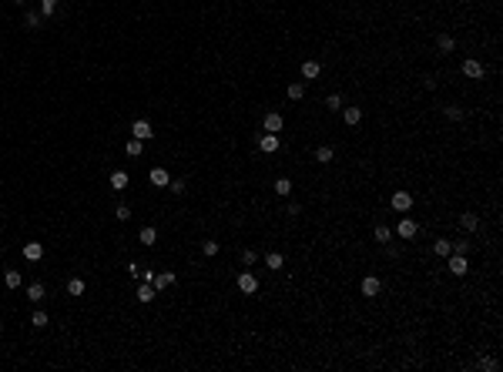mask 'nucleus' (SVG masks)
Masks as SVG:
<instances>
[{"label":"nucleus","instance_id":"1","mask_svg":"<svg viewBox=\"0 0 503 372\" xmlns=\"http://www.w3.org/2000/svg\"><path fill=\"white\" fill-rule=\"evenodd\" d=\"M389 205H392V211H399V215H406L413 208V195L406 191V188H399V191H392V198H389Z\"/></svg>","mask_w":503,"mask_h":372},{"label":"nucleus","instance_id":"2","mask_svg":"<svg viewBox=\"0 0 503 372\" xmlns=\"http://www.w3.org/2000/svg\"><path fill=\"white\" fill-rule=\"evenodd\" d=\"M416 231H419V225L413 222V218H406V215H403V218H399V225H396V235L410 242V238H416Z\"/></svg>","mask_w":503,"mask_h":372},{"label":"nucleus","instance_id":"3","mask_svg":"<svg viewBox=\"0 0 503 372\" xmlns=\"http://www.w3.org/2000/svg\"><path fill=\"white\" fill-rule=\"evenodd\" d=\"M238 292H242V295H255V292H259V279H255L252 272H242V275H238Z\"/></svg>","mask_w":503,"mask_h":372},{"label":"nucleus","instance_id":"4","mask_svg":"<svg viewBox=\"0 0 503 372\" xmlns=\"http://www.w3.org/2000/svg\"><path fill=\"white\" fill-rule=\"evenodd\" d=\"M446 258H449L446 268L453 272V275H466V272H470V265H466V255H453V252H449Z\"/></svg>","mask_w":503,"mask_h":372},{"label":"nucleus","instance_id":"5","mask_svg":"<svg viewBox=\"0 0 503 372\" xmlns=\"http://www.w3.org/2000/svg\"><path fill=\"white\" fill-rule=\"evenodd\" d=\"M279 144H282L279 134H268V131H265V134L259 138V148L265 151V154H275V151H279Z\"/></svg>","mask_w":503,"mask_h":372},{"label":"nucleus","instance_id":"6","mask_svg":"<svg viewBox=\"0 0 503 372\" xmlns=\"http://www.w3.org/2000/svg\"><path fill=\"white\" fill-rule=\"evenodd\" d=\"M282 124H285V121H282V114H275V111H268V114H265V121H262V128L268 131V134H279Z\"/></svg>","mask_w":503,"mask_h":372},{"label":"nucleus","instance_id":"7","mask_svg":"<svg viewBox=\"0 0 503 372\" xmlns=\"http://www.w3.org/2000/svg\"><path fill=\"white\" fill-rule=\"evenodd\" d=\"M151 285H154V292H165L168 285H175V272H154Z\"/></svg>","mask_w":503,"mask_h":372},{"label":"nucleus","instance_id":"8","mask_svg":"<svg viewBox=\"0 0 503 372\" xmlns=\"http://www.w3.org/2000/svg\"><path fill=\"white\" fill-rule=\"evenodd\" d=\"M463 74L473 77V81H480V77H483V64H480L476 57H470V60H463Z\"/></svg>","mask_w":503,"mask_h":372},{"label":"nucleus","instance_id":"9","mask_svg":"<svg viewBox=\"0 0 503 372\" xmlns=\"http://www.w3.org/2000/svg\"><path fill=\"white\" fill-rule=\"evenodd\" d=\"M24 258H27V261H40V258H44V245H40V242H27V245H24Z\"/></svg>","mask_w":503,"mask_h":372},{"label":"nucleus","instance_id":"10","mask_svg":"<svg viewBox=\"0 0 503 372\" xmlns=\"http://www.w3.org/2000/svg\"><path fill=\"white\" fill-rule=\"evenodd\" d=\"M379 288H383V285H379L376 275H366V279H362V295H366V298H376V295H379Z\"/></svg>","mask_w":503,"mask_h":372},{"label":"nucleus","instance_id":"11","mask_svg":"<svg viewBox=\"0 0 503 372\" xmlns=\"http://www.w3.org/2000/svg\"><path fill=\"white\" fill-rule=\"evenodd\" d=\"M131 134H134V138H141V141H148V138H151V124L145 121V117H138V121L131 124Z\"/></svg>","mask_w":503,"mask_h":372},{"label":"nucleus","instance_id":"12","mask_svg":"<svg viewBox=\"0 0 503 372\" xmlns=\"http://www.w3.org/2000/svg\"><path fill=\"white\" fill-rule=\"evenodd\" d=\"M148 178H151V185H154V188H168V181H171V174H168L165 168H151Z\"/></svg>","mask_w":503,"mask_h":372},{"label":"nucleus","instance_id":"13","mask_svg":"<svg viewBox=\"0 0 503 372\" xmlns=\"http://www.w3.org/2000/svg\"><path fill=\"white\" fill-rule=\"evenodd\" d=\"M342 121H346V128H355L362 121V108H342Z\"/></svg>","mask_w":503,"mask_h":372},{"label":"nucleus","instance_id":"14","mask_svg":"<svg viewBox=\"0 0 503 372\" xmlns=\"http://www.w3.org/2000/svg\"><path fill=\"white\" fill-rule=\"evenodd\" d=\"M460 228H463V231H476V228H480L476 211H463V215H460Z\"/></svg>","mask_w":503,"mask_h":372},{"label":"nucleus","instance_id":"15","mask_svg":"<svg viewBox=\"0 0 503 372\" xmlns=\"http://www.w3.org/2000/svg\"><path fill=\"white\" fill-rule=\"evenodd\" d=\"M319 74H322V64H319V60H305V64H302V77H305V81H316Z\"/></svg>","mask_w":503,"mask_h":372},{"label":"nucleus","instance_id":"16","mask_svg":"<svg viewBox=\"0 0 503 372\" xmlns=\"http://www.w3.org/2000/svg\"><path fill=\"white\" fill-rule=\"evenodd\" d=\"M154 295H158V292H154V285H151V282H141V285H138V302H145V305H148V302H154Z\"/></svg>","mask_w":503,"mask_h":372},{"label":"nucleus","instance_id":"17","mask_svg":"<svg viewBox=\"0 0 503 372\" xmlns=\"http://www.w3.org/2000/svg\"><path fill=\"white\" fill-rule=\"evenodd\" d=\"M436 47H440L443 54H453V51H456V40L449 37V34H440V37H436Z\"/></svg>","mask_w":503,"mask_h":372},{"label":"nucleus","instance_id":"18","mask_svg":"<svg viewBox=\"0 0 503 372\" xmlns=\"http://www.w3.org/2000/svg\"><path fill=\"white\" fill-rule=\"evenodd\" d=\"M20 282L24 279H20L17 268H7V272H3V285H7V288H20Z\"/></svg>","mask_w":503,"mask_h":372},{"label":"nucleus","instance_id":"19","mask_svg":"<svg viewBox=\"0 0 503 372\" xmlns=\"http://www.w3.org/2000/svg\"><path fill=\"white\" fill-rule=\"evenodd\" d=\"M285 94H289L292 101H302V97H305V84H302V81H292V84L285 87Z\"/></svg>","mask_w":503,"mask_h":372},{"label":"nucleus","instance_id":"20","mask_svg":"<svg viewBox=\"0 0 503 372\" xmlns=\"http://www.w3.org/2000/svg\"><path fill=\"white\" fill-rule=\"evenodd\" d=\"M272 188H275V195H282V198H289V195H292V188H296V185H292V178H279V181H275V185H272Z\"/></svg>","mask_w":503,"mask_h":372},{"label":"nucleus","instance_id":"21","mask_svg":"<svg viewBox=\"0 0 503 372\" xmlns=\"http://www.w3.org/2000/svg\"><path fill=\"white\" fill-rule=\"evenodd\" d=\"M111 188H114V191H124V188H128V171H114V174H111Z\"/></svg>","mask_w":503,"mask_h":372},{"label":"nucleus","instance_id":"22","mask_svg":"<svg viewBox=\"0 0 503 372\" xmlns=\"http://www.w3.org/2000/svg\"><path fill=\"white\" fill-rule=\"evenodd\" d=\"M138 242H141V245H154V242H158V231H154L151 225H145L141 235H138Z\"/></svg>","mask_w":503,"mask_h":372},{"label":"nucleus","instance_id":"23","mask_svg":"<svg viewBox=\"0 0 503 372\" xmlns=\"http://www.w3.org/2000/svg\"><path fill=\"white\" fill-rule=\"evenodd\" d=\"M124 151H128L131 158H138V154H141V151H145V141H141V138H131L128 144H124Z\"/></svg>","mask_w":503,"mask_h":372},{"label":"nucleus","instance_id":"24","mask_svg":"<svg viewBox=\"0 0 503 372\" xmlns=\"http://www.w3.org/2000/svg\"><path fill=\"white\" fill-rule=\"evenodd\" d=\"M265 265H268V268H272V272H279L282 265H285V258H282L279 252H268V255H265Z\"/></svg>","mask_w":503,"mask_h":372},{"label":"nucleus","instance_id":"25","mask_svg":"<svg viewBox=\"0 0 503 372\" xmlns=\"http://www.w3.org/2000/svg\"><path fill=\"white\" fill-rule=\"evenodd\" d=\"M27 298H30V302H40V298H44V285H40V282H30V285H27Z\"/></svg>","mask_w":503,"mask_h":372},{"label":"nucleus","instance_id":"26","mask_svg":"<svg viewBox=\"0 0 503 372\" xmlns=\"http://www.w3.org/2000/svg\"><path fill=\"white\" fill-rule=\"evenodd\" d=\"M389 238H392V228H389V225H376V242L386 245Z\"/></svg>","mask_w":503,"mask_h":372},{"label":"nucleus","instance_id":"27","mask_svg":"<svg viewBox=\"0 0 503 372\" xmlns=\"http://www.w3.org/2000/svg\"><path fill=\"white\" fill-rule=\"evenodd\" d=\"M67 295H84V279H71V282H67Z\"/></svg>","mask_w":503,"mask_h":372},{"label":"nucleus","instance_id":"28","mask_svg":"<svg viewBox=\"0 0 503 372\" xmlns=\"http://www.w3.org/2000/svg\"><path fill=\"white\" fill-rule=\"evenodd\" d=\"M480 369H483V372H497V369H500V362H497L493 355H483V359H480Z\"/></svg>","mask_w":503,"mask_h":372},{"label":"nucleus","instance_id":"29","mask_svg":"<svg viewBox=\"0 0 503 372\" xmlns=\"http://www.w3.org/2000/svg\"><path fill=\"white\" fill-rule=\"evenodd\" d=\"M446 121H463V108H456V104H446Z\"/></svg>","mask_w":503,"mask_h":372},{"label":"nucleus","instance_id":"30","mask_svg":"<svg viewBox=\"0 0 503 372\" xmlns=\"http://www.w3.org/2000/svg\"><path fill=\"white\" fill-rule=\"evenodd\" d=\"M47 322H51V318H47V312H40V309L34 312V315H30V325H34V329H44Z\"/></svg>","mask_w":503,"mask_h":372},{"label":"nucleus","instance_id":"31","mask_svg":"<svg viewBox=\"0 0 503 372\" xmlns=\"http://www.w3.org/2000/svg\"><path fill=\"white\" fill-rule=\"evenodd\" d=\"M325 111H342V97L339 94H329L325 97Z\"/></svg>","mask_w":503,"mask_h":372},{"label":"nucleus","instance_id":"32","mask_svg":"<svg viewBox=\"0 0 503 372\" xmlns=\"http://www.w3.org/2000/svg\"><path fill=\"white\" fill-rule=\"evenodd\" d=\"M433 252H436V255H449V252H453V245H449V238H440V242L433 245Z\"/></svg>","mask_w":503,"mask_h":372},{"label":"nucleus","instance_id":"33","mask_svg":"<svg viewBox=\"0 0 503 372\" xmlns=\"http://www.w3.org/2000/svg\"><path fill=\"white\" fill-rule=\"evenodd\" d=\"M57 10V0H40V17H51Z\"/></svg>","mask_w":503,"mask_h":372},{"label":"nucleus","instance_id":"34","mask_svg":"<svg viewBox=\"0 0 503 372\" xmlns=\"http://www.w3.org/2000/svg\"><path fill=\"white\" fill-rule=\"evenodd\" d=\"M316 161L329 165V161H332V148H329V144H325V148H319V151H316Z\"/></svg>","mask_w":503,"mask_h":372},{"label":"nucleus","instance_id":"35","mask_svg":"<svg viewBox=\"0 0 503 372\" xmlns=\"http://www.w3.org/2000/svg\"><path fill=\"white\" fill-rule=\"evenodd\" d=\"M114 218H118V222H128V218H131V208L128 205H118V208H114Z\"/></svg>","mask_w":503,"mask_h":372},{"label":"nucleus","instance_id":"36","mask_svg":"<svg viewBox=\"0 0 503 372\" xmlns=\"http://www.w3.org/2000/svg\"><path fill=\"white\" fill-rule=\"evenodd\" d=\"M168 188H171V195H185V181H181V178H175V181H168Z\"/></svg>","mask_w":503,"mask_h":372},{"label":"nucleus","instance_id":"37","mask_svg":"<svg viewBox=\"0 0 503 372\" xmlns=\"http://www.w3.org/2000/svg\"><path fill=\"white\" fill-rule=\"evenodd\" d=\"M24 24H27V27H40V10H30V14L24 17Z\"/></svg>","mask_w":503,"mask_h":372},{"label":"nucleus","instance_id":"38","mask_svg":"<svg viewBox=\"0 0 503 372\" xmlns=\"http://www.w3.org/2000/svg\"><path fill=\"white\" fill-rule=\"evenodd\" d=\"M202 252H205L208 258H215V255H218V242H205V245H202Z\"/></svg>","mask_w":503,"mask_h":372},{"label":"nucleus","instance_id":"39","mask_svg":"<svg viewBox=\"0 0 503 372\" xmlns=\"http://www.w3.org/2000/svg\"><path fill=\"white\" fill-rule=\"evenodd\" d=\"M453 245V255H466L470 252V242H449Z\"/></svg>","mask_w":503,"mask_h":372},{"label":"nucleus","instance_id":"40","mask_svg":"<svg viewBox=\"0 0 503 372\" xmlns=\"http://www.w3.org/2000/svg\"><path fill=\"white\" fill-rule=\"evenodd\" d=\"M242 265H255V252H252V248H245V252H242Z\"/></svg>","mask_w":503,"mask_h":372},{"label":"nucleus","instance_id":"41","mask_svg":"<svg viewBox=\"0 0 503 372\" xmlns=\"http://www.w3.org/2000/svg\"><path fill=\"white\" fill-rule=\"evenodd\" d=\"M128 275H131V279H138V275H141V265H138V261H131V265H128Z\"/></svg>","mask_w":503,"mask_h":372},{"label":"nucleus","instance_id":"42","mask_svg":"<svg viewBox=\"0 0 503 372\" xmlns=\"http://www.w3.org/2000/svg\"><path fill=\"white\" fill-rule=\"evenodd\" d=\"M0 329H3V322H0Z\"/></svg>","mask_w":503,"mask_h":372},{"label":"nucleus","instance_id":"43","mask_svg":"<svg viewBox=\"0 0 503 372\" xmlns=\"http://www.w3.org/2000/svg\"><path fill=\"white\" fill-rule=\"evenodd\" d=\"M17 3H24V0H17Z\"/></svg>","mask_w":503,"mask_h":372}]
</instances>
